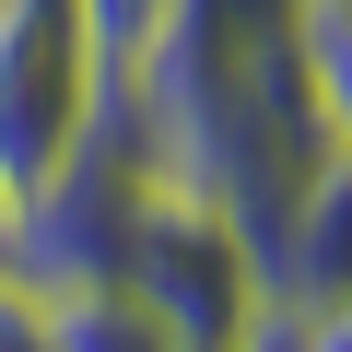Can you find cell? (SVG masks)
<instances>
[{"label":"cell","mask_w":352,"mask_h":352,"mask_svg":"<svg viewBox=\"0 0 352 352\" xmlns=\"http://www.w3.org/2000/svg\"><path fill=\"white\" fill-rule=\"evenodd\" d=\"M118 71L82 24V0H0V188L12 212L106 129Z\"/></svg>","instance_id":"obj_2"},{"label":"cell","mask_w":352,"mask_h":352,"mask_svg":"<svg viewBox=\"0 0 352 352\" xmlns=\"http://www.w3.org/2000/svg\"><path fill=\"white\" fill-rule=\"evenodd\" d=\"M305 94L329 153H352V12H305Z\"/></svg>","instance_id":"obj_4"},{"label":"cell","mask_w":352,"mask_h":352,"mask_svg":"<svg viewBox=\"0 0 352 352\" xmlns=\"http://www.w3.org/2000/svg\"><path fill=\"white\" fill-rule=\"evenodd\" d=\"M118 294H141L188 352H247L258 317H270V270H258L247 223L223 200H200V188H176V176H141Z\"/></svg>","instance_id":"obj_1"},{"label":"cell","mask_w":352,"mask_h":352,"mask_svg":"<svg viewBox=\"0 0 352 352\" xmlns=\"http://www.w3.org/2000/svg\"><path fill=\"white\" fill-rule=\"evenodd\" d=\"M82 24H94V47H106V71L129 82L153 47H164V24H176V0H82Z\"/></svg>","instance_id":"obj_5"},{"label":"cell","mask_w":352,"mask_h":352,"mask_svg":"<svg viewBox=\"0 0 352 352\" xmlns=\"http://www.w3.org/2000/svg\"><path fill=\"white\" fill-rule=\"evenodd\" d=\"M47 352H188L141 294L118 282H82V294H47Z\"/></svg>","instance_id":"obj_3"},{"label":"cell","mask_w":352,"mask_h":352,"mask_svg":"<svg viewBox=\"0 0 352 352\" xmlns=\"http://www.w3.org/2000/svg\"><path fill=\"white\" fill-rule=\"evenodd\" d=\"M305 12H352V0H305Z\"/></svg>","instance_id":"obj_7"},{"label":"cell","mask_w":352,"mask_h":352,"mask_svg":"<svg viewBox=\"0 0 352 352\" xmlns=\"http://www.w3.org/2000/svg\"><path fill=\"white\" fill-rule=\"evenodd\" d=\"M247 352H294V340H282V305H270V317H258V340H247Z\"/></svg>","instance_id":"obj_6"}]
</instances>
